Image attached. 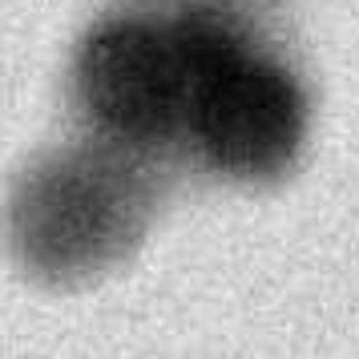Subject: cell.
<instances>
[{
	"mask_svg": "<svg viewBox=\"0 0 359 359\" xmlns=\"http://www.w3.org/2000/svg\"><path fill=\"white\" fill-rule=\"evenodd\" d=\"M198 154L230 178H278L303 146L307 105L287 69L250 49L243 29L218 13H190L174 25Z\"/></svg>",
	"mask_w": 359,
	"mask_h": 359,
	"instance_id": "obj_1",
	"label": "cell"
},
{
	"mask_svg": "<svg viewBox=\"0 0 359 359\" xmlns=\"http://www.w3.org/2000/svg\"><path fill=\"white\" fill-rule=\"evenodd\" d=\"M149 182L117 149H65L20 178L8 234L25 271L81 283L126 259L149 222Z\"/></svg>",
	"mask_w": 359,
	"mask_h": 359,
	"instance_id": "obj_2",
	"label": "cell"
},
{
	"mask_svg": "<svg viewBox=\"0 0 359 359\" xmlns=\"http://www.w3.org/2000/svg\"><path fill=\"white\" fill-rule=\"evenodd\" d=\"M77 97L114 146H165L190 121V77L174 29L109 20L85 36Z\"/></svg>",
	"mask_w": 359,
	"mask_h": 359,
	"instance_id": "obj_3",
	"label": "cell"
}]
</instances>
